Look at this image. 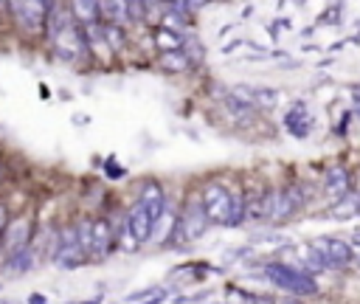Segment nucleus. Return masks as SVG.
I'll return each instance as SVG.
<instances>
[{
	"label": "nucleus",
	"instance_id": "nucleus-14",
	"mask_svg": "<svg viewBox=\"0 0 360 304\" xmlns=\"http://www.w3.org/2000/svg\"><path fill=\"white\" fill-rule=\"evenodd\" d=\"M70 12H74V17H77V23L82 26V29H88V26H96L99 20H102V9H99V3H88V0H77V3H70Z\"/></svg>",
	"mask_w": 360,
	"mask_h": 304
},
{
	"label": "nucleus",
	"instance_id": "nucleus-3",
	"mask_svg": "<svg viewBox=\"0 0 360 304\" xmlns=\"http://www.w3.org/2000/svg\"><path fill=\"white\" fill-rule=\"evenodd\" d=\"M203 206H205V214L214 225H226L231 222V206H234V192L226 186V183H205L203 192Z\"/></svg>",
	"mask_w": 360,
	"mask_h": 304
},
{
	"label": "nucleus",
	"instance_id": "nucleus-1",
	"mask_svg": "<svg viewBox=\"0 0 360 304\" xmlns=\"http://www.w3.org/2000/svg\"><path fill=\"white\" fill-rule=\"evenodd\" d=\"M262 273H265V279L270 284H276L279 290L290 293V296H315L318 293L315 276H310V273H304V271H299L293 265H287V262H267L262 268Z\"/></svg>",
	"mask_w": 360,
	"mask_h": 304
},
{
	"label": "nucleus",
	"instance_id": "nucleus-2",
	"mask_svg": "<svg viewBox=\"0 0 360 304\" xmlns=\"http://www.w3.org/2000/svg\"><path fill=\"white\" fill-rule=\"evenodd\" d=\"M208 225H211V220L205 214L203 197L200 195H191L186 200L183 211L178 214V231H175V237L178 240H186V243H194V240H200L208 231Z\"/></svg>",
	"mask_w": 360,
	"mask_h": 304
},
{
	"label": "nucleus",
	"instance_id": "nucleus-29",
	"mask_svg": "<svg viewBox=\"0 0 360 304\" xmlns=\"http://www.w3.org/2000/svg\"><path fill=\"white\" fill-rule=\"evenodd\" d=\"M281 304H302V301H296V298H290V301H281Z\"/></svg>",
	"mask_w": 360,
	"mask_h": 304
},
{
	"label": "nucleus",
	"instance_id": "nucleus-28",
	"mask_svg": "<svg viewBox=\"0 0 360 304\" xmlns=\"http://www.w3.org/2000/svg\"><path fill=\"white\" fill-rule=\"evenodd\" d=\"M349 243H354V245H360V228H357V231L352 234V240H349Z\"/></svg>",
	"mask_w": 360,
	"mask_h": 304
},
{
	"label": "nucleus",
	"instance_id": "nucleus-20",
	"mask_svg": "<svg viewBox=\"0 0 360 304\" xmlns=\"http://www.w3.org/2000/svg\"><path fill=\"white\" fill-rule=\"evenodd\" d=\"M104 43H107L110 51H118V48L124 45V31H121V26H107V23H104Z\"/></svg>",
	"mask_w": 360,
	"mask_h": 304
},
{
	"label": "nucleus",
	"instance_id": "nucleus-21",
	"mask_svg": "<svg viewBox=\"0 0 360 304\" xmlns=\"http://www.w3.org/2000/svg\"><path fill=\"white\" fill-rule=\"evenodd\" d=\"M341 12H343V6H338V3H335V6H327V9L321 12L318 23H321V26H338V23L343 20V15H341Z\"/></svg>",
	"mask_w": 360,
	"mask_h": 304
},
{
	"label": "nucleus",
	"instance_id": "nucleus-8",
	"mask_svg": "<svg viewBox=\"0 0 360 304\" xmlns=\"http://www.w3.org/2000/svg\"><path fill=\"white\" fill-rule=\"evenodd\" d=\"M231 96H237L248 107H259V110H273L281 99V93L276 88H259V85H240L231 91Z\"/></svg>",
	"mask_w": 360,
	"mask_h": 304
},
{
	"label": "nucleus",
	"instance_id": "nucleus-25",
	"mask_svg": "<svg viewBox=\"0 0 360 304\" xmlns=\"http://www.w3.org/2000/svg\"><path fill=\"white\" fill-rule=\"evenodd\" d=\"M349 93H352V99H354V110L360 113V85H352V91H349Z\"/></svg>",
	"mask_w": 360,
	"mask_h": 304
},
{
	"label": "nucleus",
	"instance_id": "nucleus-11",
	"mask_svg": "<svg viewBox=\"0 0 360 304\" xmlns=\"http://www.w3.org/2000/svg\"><path fill=\"white\" fill-rule=\"evenodd\" d=\"M127 228H130V234L135 237V243H147L152 234H155V220L152 214L143 208L141 203H135L130 211H127Z\"/></svg>",
	"mask_w": 360,
	"mask_h": 304
},
{
	"label": "nucleus",
	"instance_id": "nucleus-4",
	"mask_svg": "<svg viewBox=\"0 0 360 304\" xmlns=\"http://www.w3.org/2000/svg\"><path fill=\"white\" fill-rule=\"evenodd\" d=\"M313 248L321 254L327 271H349V265L354 262L352 243L343 237H315Z\"/></svg>",
	"mask_w": 360,
	"mask_h": 304
},
{
	"label": "nucleus",
	"instance_id": "nucleus-16",
	"mask_svg": "<svg viewBox=\"0 0 360 304\" xmlns=\"http://www.w3.org/2000/svg\"><path fill=\"white\" fill-rule=\"evenodd\" d=\"M357 211H360V195H354V192L329 206L332 220H352V217H357Z\"/></svg>",
	"mask_w": 360,
	"mask_h": 304
},
{
	"label": "nucleus",
	"instance_id": "nucleus-30",
	"mask_svg": "<svg viewBox=\"0 0 360 304\" xmlns=\"http://www.w3.org/2000/svg\"><path fill=\"white\" fill-rule=\"evenodd\" d=\"M357 217H360V211H357Z\"/></svg>",
	"mask_w": 360,
	"mask_h": 304
},
{
	"label": "nucleus",
	"instance_id": "nucleus-12",
	"mask_svg": "<svg viewBox=\"0 0 360 304\" xmlns=\"http://www.w3.org/2000/svg\"><path fill=\"white\" fill-rule=\"evenodd\" d=\"M29 248V220L26 217H17L9 222L6 234H3V254L6 257H15L20 251Z\"/></svg>",
	"mask_w": 360,
	"mask_h": 304
},
{
	"label": "nucleus",
	"instance_id": "nucleus-27",
	"mask_svg": "<svg viewBox=\"0 0 360 304\" xmlns=\"http://www.w3.org/2000/svg\"><path fill=\"white\" fill-rule=\"evenodd\" d=\"M352 254H354V262H357V268H360V245H354V243H352Z\"/></svg>",
	"mask_w": 360,
	"mask_h": 304
},
{
	"label": "nucleus",
	"instance_id": "nucleus-19",
	"mask_svg": "<svg viewBox=\"0 0 360 304\" xmlns=\"http://www.w3.org/2000/svg\"><path fill=\"white\" fill-rule=\"evenodd\" d=\"M175 231H178V217L172 214V208H166L164 217L155 222V234H158V240H164L166 234H175Z\"/></svg>",
	"mask_w": 360,
	"mask_h": 304
},
{
	"label": "nucleus",
	"instance_id": "nucleus-15",
	"mask_svg": "<svg viewBox=\"0 0 360 304\" xmlns=\"http://www.w3.org/2000/svg\"><path fill=\"white\" fill-rule=\"evenodd\" d=\"M155 45L161 48V54H169V51H186V37L178 34L175 29H164L158 26L155 29Z\"/></svg>",
	"mask_w": 360,
	"mask_h": 304
},
{
	"label": "nucleus",
	"instance_id": "nucleus-18",
	"mask_svg": "<svg viewBox=\"0 0 360 304\" xmlns=\"http://www.w3.org/2000/svg\"><path fill=\"white\" fill-rule=\"evenodd\" d=\"M99 9H102V20L107 23V26H118L121 20H127L130 15V3H118V0H116V3H99Z\"/></svg>",
	"mask_w": 360,
	"mask_h": 304
},
{
	"label": "nucleus",
	"instance_id": "nucleus-26",
	"mask_svg": "<svg viewBox=\"0 0 360 304\" xmlns=\"http://www.w3.org/2000/svg\"><path fill=\"white\" fill-rule=\"evenodd\" d=\"M164 296H166V293H164V290H158V293H155L152 298H147L143 304H161V301H164Z\"/></svg>",
	"mask_w": 360,
	"mask_h": 304
},
{
	"label": "nucleus",
	"instance_id": "nucleus-9",
	"mask_svg": "<svg viewBox=\"0 0 360 304\" xmlns=\"http://www.w3.org/2000/svg\"><path fill=\"white\" fill-rule=\"evenodd\" d=\"M284 127H287V132H290L293 138H307L310 132H313V127H315V116L310 113V107H307V102H293L290 105V110L284 113Z\"/></svg>",
	"mask_w": 360,
	"mask_h": 304
},
{
	"label": "nucleus",
	"instance_id": "nucleus-24",
	"mask_svg": "<svg viewBox=\"0 0 360 304\" xmlns=\"http://www.w3.org/2000/svg\"><path fill=\"white\" fill-rule=\"evenodd\" d=\"M9 211H6V206H0V240H3V234H6V228H9Z\"/></svg>",
	"mask_w": 360,
	"mask_h": 304
},
{
	"label": "nucleus",
	"instance_id": "nucleus-5",
	"mask_svg": "<svg viewBox=\"0 0 360 304\" xmlns=\"http://www.w3.org/2000/svg\"><path fill=\"white\" fill-rule=\"evenodd\" d=\"M9 9L15 12L20 29L31 37H40L42 29H48V3H40V0H23V3H9Z\"/></svg>",
	"mask_w": 360,
	"mask_h": 304
},
{
	"label": "nucleus",
	"instance_id": "nucleus-17",
	"mask_svg": "<svg viewBox=\"0 0 360 304\" xmlns=\"http://www.w3.org/2000/svg\"><path fill=\"white\" fill-rule=\"evenodd\" d=\"M161 68L164 70H169V73H180V70H186L189 65H191V56L186 54V51H169V54H161Z\"/></svg>",
	"mask_w": 360,
	"mask_h": 304
},
{
	"label": "nucleus",
	"instance_id": "nucleus-10",
	"mask_svg": "<svg viewBox=\"0 0 360 304\" xmlns=\"http://www.w3.org/2000/svg\"><path fill=\"white\" fill-rule=\"evenodd\" d=\"M113 248H116V231H113V222H110V220H104V217L93 220L91 257H93V259H107Z\"/></svg>",
	"mask_w": 360,
	"mask_h": 304
},
{
	"label": "nucleus",
	"instance_id": "nucleus-7",
	"mask_svg": "<svg viewBox=\"0 0 360 304\" xmlns=\"http://www.w3.org/2000/svg\"><path fill=\"white\" fill-rule=\"evenodd\" d=\"M352 183H354V175H352V169H349L346 164H332V167H327V172H324V195H327L332 203H338V200H343L346 195H352Z\"/></svg>",
	"mask_w": 360,
	"mask_h": 304
},
{
	"label": "nucleus",
	"instance_id": "nucleus-22",
	"mask_svg": "<svg viewBox=\"0 0 360 304\" xmlns=\"http://www.w3.org/2000/svg\"><path fill=\"white\" fill-rule=\"evenodd\" d=\"M349 124H352V110H343V113H341V121H338V127H335V135H346V132H349Z\"/></svg>",
	"mask_w": 360,
	"mask_h": 304
},
{
	"label": "nucleus",
	"instance_id": "nucleus-23",
	"mask_svg": "<svg viewBox=\"0 0 360 304\" xmlns=\"http://www.w3.org/2000/svg\"><path fill=\"white\" fill-rule=\"evenodd\" d=\"M104 175L107 178H124V167H118L116 161H107L104 164Z\"/></svg>",
	"mask_w": 360,
	"mask_h": 304
},
{
	"label": "nucleus",
	"instance_id": "nucleus-6",
	"mask_svg": "<svg viewBox=\"0 0 360 304\" xmlns=\"http://www.w3.org/2000/svg\"><path fill=\"white\" fill-rule=\"evenodd\" d=\"M88 254L79 243V234H77V228H68V231H62L59 243H56V251H54V262L59 268H79L85 265Z\"/></svg>",
	"mask_w": 360,
	"mask_h": 304
},
{
	"label": "nucleus",
	"instance_id": "nucleus-13",
	"mask_svg": "<svg viewBox=\"0 0 360 304\" xmlns=\"http://www.w3.org/2000/svg\"><path fill=\"white\" fill-rule=\"evenodd\" d=\"M143 208H147L150 214H152V220L158 222L161 217H164V211H166V195H164V186L158 183V181H147L143 183V189H141V200H138Z\"/></svg>",
	"mask_w": 360,
	"mask_h": 304
}]
</instances>
